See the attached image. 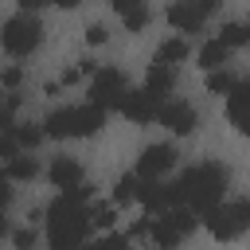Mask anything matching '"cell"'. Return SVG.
I'll return each mask as SVG.
<instances>
[{"instance_id": "obj_14", "label": "cell", "mask_w": 250, "mask_h": 250, "mask_svg": "<svg viewBox=\"0 0 250 250\" xmlns=\"http://www.w3.org/2000/svg\"><path fill=\"white\" fill-rule=\"evenodd\" d=\"M47 176H51V184L62 191V188H74V184H82V164L78 160H70V156H59L51 168H47Z\"/></svg>"}, {"instance_id": "obj_5", "label": "cell", "mask_w": 250, "mask_h": 250, "mask_svg": "<svg viewBox=\"0 0 250 250\" xmlns=\"http://www.w3.org/2000/svg\"><path fill=\"white\" fill-rule=\"evenodd\" d=\"M39 43H43V23L35 20V12H20V16L4 20V27H0V47H4V55L23 59V55H31Z\"/></svg>"}, {"instance_id": "obj_1", "label": "cell", "mask_w": 250, "mask_h": 250, "mask_svg": "<svg viewBox=\"0 0 250 250\" xmlns=\"http://www.w3.org/2000/svg\"><path fill=\"white\" fill-rule=\"evenodd\" d=\"M90 195H94V188L82 180L74 188H62L51 199V207L43 211V219H47V242L55 250H74V246L86 242V234H90V207H86V199Z\"/></svg>"}, {"instance_id": "obj_32", "label": "cell", "mask_w": 250, "mask_h": 250, "mask_svg": "<svg viewBox=\"0 0 250 250\" xmlns=\"http://www.w3.org/2000/svg\"><path fill=\"white\" fill-rule=\"evenodd\" d=\"M230 125H234L238 133H246V137H250V109H246V113H238V117H234Z\"/></svg>"}, {"instance_id": "obj_35", "label": "cell", "mask_w": 250, "mask_h": 250, "mask_svg": "<svg viewBox=\"0 0 250 250\" xmlns=\"http://www.w3.org/2000/svg\"><path fill=\"white\" fill-rule=\"evenodd\" d=\"M51 4H59V8H78V4H86V0H51Z\"/></svg>"}, {"instance_id": "obj_13", "label": "cell", "mask_w": 250, "mask_h": 250, "mask_svg": "<svg viewBox=\"0 0 250 250\" xmlns=\"http://www.w3.org/2000/svg\"><path fill=\"white\" fill-rule=\"evenodd\" d=\"M109 8L121 16V23H125V31H145L148 27V20H152V8L145 4V0H109Z\"/></svg>"}, {"instance_id": "obj_7", "label": "cell", "mask_w": 250, "mask_h": 250, "mask_svg": "<svg viewBox=\"0 0 250 250\" xmlns=\"http://www.w3.org/2000/svg\"><path fill=\"white\" fill-rule=\"evenodd\" d=\"M223 8V0H172L168 4V12H164V20L176 27V31H199L215 12Z\"/></svg>"}, {"instance_id": "obj_18", "label": "cell", "mask_w": 250, "mask_h": 250, "mask_svg": "<svg viewBox=\"0 0 250 250\" xmlns=\"http://www.w3.org/2000/svg\"><path fill=\"white\" fill-rule=\"evenodd\" d=\"M188 51H191L188 39H164V43L156 47V59H152V62H184Z\"/></svg>"}, {"instance_id": "obj_22", "label": "cell", "mask_w": 250, "mask_h": 250, "mask_svg": "<svg viewBox=\"0 0 250 250\" xmlns=\"http://www.w3.org/2000/svg\"><path fill=\"white\" fill-rule=\"evenodd\" d=\"M230 86H234V74L230 70H223V66L207 70V94H227Z\"/></svg>"}, {"instance_id": "obj_11", "label": "cell", "mask_w": 250, "mask_h": 250, "mask_svg": "<svg viewBox=\"0 0 250 250\" xmlns=\"http://www.w3.org/2000/svg\"><path fill=\"white\" fill-rule=\"evenodd\" d=\"M172 164H176V148H172L168 141H160V145H148V148L141 152V160H137V176H145V180H160Z\"/></svg>"}, {"instance_id": "obj_8", "label": "cell", "mask_w": 250, "mask_h": 250, "mask_svg": "<svg viewBox=\"0 0 250 250\" xmlns=\"http://www.w3.org/2000/svg\"><path fill=\"white\" fill-rule=\"evenodd\" d=\"M129 86H125V74L121 70H113V66H98L94 74H90V102L94 105H102V109H113L117 102H121V94H125Z\"/></svg>"}, {"instance_id": "obj_31", "label": "cell", "mask_w": 250, "mask_h": 250, "mask_svg": "<svg viewBox=\"0 0 250 250\" xmlns=\"http://www.w3.org/2000/svg\"><path fill=\"white\" fill-rule=\"evenodd\" d=\"M102 246H129V234H102Z\"/></svg>"}, {"instance_id": "obj_29", "label": "cell", "mask_w": 250, "mask_h": 250, "mask_svg": "<svg viewBox=\"0 0 250 250\" xmlns=\"http://www.w3.org/2000/svg\"><path fill=\"white\" fill-rule=\"evenodd\" d=\"M12 242H16V246H35V230H31V227H23V230H16V234H12Z\"/></svg>"}, {"instance_id": "obj_23", "label": "cell", "mask_w": 250, "mask_h": 250, "mask_svg": "<svg viewBox=\"0 0 250 250\" xmlns=\"http://www.w3.org/2000/svg\"><path fill=\"white\" fill-rule=\"evenodd\" d=\"M90 227H98V230L113 227V203H94L90 207Z\"/></svg>"}, {"instance_id": "obj_24", "label": "cell", "mask_w": 250, "mask_h": 250, "mask_svg": "<svg viewBox=\"0 0 250 250\" xmlns=\"http://www.w3.org/2000/svg\"><path fill=\"white\" fill-rule=\"evenodd\" d=\"M148 223H152V215L137 219V223H133V227L125 230V234H129V242H145V238H148Z\"/></svg>"}, {"instance_id": "obj_16", "label": "cell", "mask_w": 250, "mask_h": 250, "mask_svg": "<svg viewBox=\"0 0 250 250\" xmlns=\"http://www.w3.org/2000/svg\"><path fill=\"white\" fill-rule=\"evenodd\" d=\"M4 164H8L4 172H8V180H12V184H23V180H35V172H39V164H35V156H23V148H20V152H16L12 160H4Z\"/></svg>"}, {"instance_id": "obj_19", "label": "cell", "mask_w": 250, "mask_h": 250, "mask_svg": "<svg viewBox=\"0 0 250 250\" xmlns=\"http://www.w3.org/2000/svg\"><path fill=\"white\" fill-rule=\"evenodd\" d=\"M137 184H141V176H121V180L113 184V207L137 203Z\"/></svg>"}, {"instance_id": "obj_25", "label": "cell", "mask_w": 250, "mask_h": 250, "mask_svg": "<svg viewBox=\"0 0 250 250\" xmlns=\"http://www.w3.org/2000/svg\"><path fill=\"white\" fill-rule=\"evenodd\" d=\"M20 82H23V70H20V66H8V70H0V86H4V90H16Z\"/></svg>"}, {"instance_id": "obj_28", "label": "cell", "mask_w": 250, "mask_h": 250, "mask_svg": "<svg viewBox=\"0 0 250 250\" xmlns=\"http://www.w3.org/2000/svg\"><path fill=\"white\" fill-rule=\"evenodd\" d=\"M8 203H12V180H8V172H0V215L8 211Z\"/></svg>"}, {"instance_id": "obj_4", "label": "cell", "mask_w": 250, "mask_h": 250, "mask_svg": "<svg viewBox=\"0 0 250 250\" xmlns=\"http://www.w3.org/2000/svg\"><path fill=\"white\" fill-rule=\"evenodd\" d=\"M195 227H199V215H195L191 207H184V203H172L168 211L152 215V223H148V242L172 250V246H180Z\"/></svg>"}, {"instance_id": "obj_20", "label": "cell", "mask_w": 250, "mask_h": 250, "mask_svg": "<svg viewBox=\"0 0 250 250\" xmlns=\"http://www.w3.org/2000/svg\"><path fill=\"white\" fill-rule=\"evenodd\" d=\"M219 39L227 47H250V23H223L219 27Z\"/></svg>"}, {"instance_id": "obj_36", "label": "cell", "mask_w": 250, "mask_h": 250, "mask_svg": "<svg viewBox=\"0 0 250 250\" xmlns=\"http://www.w3.org/2000/svg\"><path fill=\"white\" fill-rule=\"evenodd\" d=\"M4 234H8V223H4V215H0V238H4Z\"/></svg>"}, {"instance_id": "obj_33", "label": "cell", "mask_w": 250, "mask_h": 250, "mask_svg": "<svg viewBox=\"0 0 250 250\" xmlns=\"http://www.w3.org/2000/svg\"><path fill=\"white\" fill-rule=\"evenodd\" d=\"M20 4V12H39L43 4H51V0H16Z\"/></svg>"}, {"instance_id": "obj_27", "label": "cell", "mask_w": 250, "mask_h": 250, "mask_svg": "<svg viewBox=\"0 0 250 250\" xmlns=\"http://www.w3.org/2000/svg\"><path fill=\"white\" fill-rule=\"evenodd\" d=\"M20 152V145H16V137L12 133H0V160H12Z\"/></svg>"}, {"instance_id": "obj_2", "label": "cell", "mask_w": 250, "mask_h": 250, "mask_svg": "<svg viewBox=\"0 0 250 250\" xmlns=\"http://www.w3.org/2000/svg\"><path fill=\"white\" fill-rule=\"evenodd\" d=\"M227 180H230V172H227L223 164L207 160V164L188 168L176 184H168V191H172V203H184V207H191V211L203 219L215 203H223V195H227Z\"/></svg>"}, {"instance_id": "obj_10", "label": "cell", "mask_w": 250, "mask_h": 250, "mask_svg": "<svg viewBox=\"0 0 250 250\" xmlns=\"http://www.w3.org/2000/svg\"><path fill=\"white\" fill-rule=\"evenodd\" d=\"M156 121L168 129V133H180V137H188V133H195V109L188 105V102H160V109H156Z\"/></svg>"}, {"instance_id": "obj_26", "label": "cell", "mask_w": 250, "mask_h": 250, "mask_svg": "<svg viewBox=\"0 0 250 250\" xmlns=\"http://www.w3.org/2000/svg\"><path fill=\"white\" fill-rule=\"evenodd\" d=\"M105 39H109V31H105L102 23H90V27H86V43H90V47H102Z\"/></svg>"}, {"instance_id": "obj_6", "label": "cell", "mask_w": 250, "mask_h": 250, "mask_svg": "<svg viewBox=\"0 0 250 250\" xmlns=\"http://www.w3.org/2000/svg\"><path fill=\"white\" fill-rule=\"evenodd\" d=\"M207 230L219 238V242H230L238 238L246 227H250V199H230V203H215L207 215H203Z\"/></svg>"}, {"instance_id": "obj_17", "label": "cell", "mask_w": 250, "mask_h": 250, "mask_svg": "<svg viewBox=\"0 0 250 250\" xmlns=\"http://www.w3.org/2000/svg\"><path fill=\"white\" fill-rule=\"evenodd\" d=\"M227 55H230V47H227L223 39H211V43H203V47H199V55H195V59H199V66H203V70H215V66H223V62H227Z\"/></svg>"}, {"instance_id": "obj_21", "label": "cell", "mask_w": 250, "mask_h": 250, "mask_svg": "<svg viewBox=\"0 0 250 250\" xmlns=\"http://www.w3.org/2000/svg\"><path fill=\"white\" fill-rule=\"evenodd\" d=\"M12 137H16L20 148H35L47 133H43V125H12Z\"/></svg>"}, {"instance_id": "obj_12", "label": "cell", "mask_w": 250, "mask_h": 250, "mask_svg": "<svg viewBox=\"0 0 250 250\" xmlns=\"http://www.w3.org/2000/svg\"><path fill=\"white\" fill-rule=\"evenodd\" d=\"M137 203L145 207V215H160V211L172 207V191H168V184L141 176V184H137Z\"/></svg>"}, {"instance_id": "obj_30", "label": "cell", "mask_w": 250, "mask_h": 250, "mask_svg": "<svg viewBox=\"0 0 250 250\" xmlns=\"http://www.w3.org/2000/svg\"><path fill=\"white\" fill-rule=\"evenodd\" d=\"M78 78H86V74H82L78 66H66V70H62V78H59V86H74Z\"/></svg>"}, {"instance_id": "obj_34", "label": "cell", "mask_w": 250, "mask_h": 250, "mask_svg": "<svg viewBox=\"0 0 250 250\" xmlns=\"http://www.w3.org/2000/svg\"><path fill=\"white\" fill-rule=\"evenodd\" d=\"M78 70H82V74H86V78H90V74H94V70H98V66H94V59H82V62H78Z\"/></svg>"}, {"instance_id": "obj_15", "label": "cell", "mask_w": 250, "mask_h": 250, "mask_svg": "<svg viewBox=\"0 0 250 250\" xmlns=\"http://www.w3.org/2000/svg\"><path fill=\"white\" fill-rule=\"evenodd\" d=\"M152 94H160V98H168L172 94V86H176V70H172V62H152L148 66V82H145Z\"/></svg>"}, {"instance_id": "obj_3", "label": "cell", "mask_w": 250, "mask_h": 250, "mask_svg": "<svg viewBox=\"0 0 250 250\" xmlns=\"http://www.w3.org/2000/svg\"><path fill=\"white\" fill-rule=\"evenodd\" d=\"M105 113L102 105L86 102V105H62L55 113L43 117V133L47 137H94L102 125H105Z\"/></svg>"}, {"instance_id": "obj_9", "label": "cell", "mask_w": 250, "mask_h": 250, "mask_svg": "<svg viewBox=\"0 0 250 250\" xmlns=\"http://www.w3.org/2000/svg\"><path fill=\"white\" fill-rule=\"evenodd\" d=\"M160 94H152L148 86L145 90H125L121 94V102H117V109L129 117V121H137V125H148V121H156V109H160Z\"/></svg>"}]
</instances>
